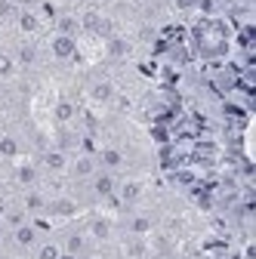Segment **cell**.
I'll list each match as a JSON object with an SVG mask.
<instances>
[{
    "label": "cell",
    "instance_id": "f546056e",
    "mask_svg": "<svg viewBox=\"0 0 256 259\" xmlns=\"http://www.w3.org/2000/svg\"><path fill=\"white\" fill-rule=\"evenodd\" d=\"M87 4H99V0H87Z\"/></svg>",
    "mask_w": 256,
    "mask_h": 259
},
{
    "label": "cell",
    "instance_id": "8992f818",
    "mask_svg": "<svg viewBox=\"0 0 256 259\" xmlns=\"http://www.w3.org/2000/svg\"><path fill=\"white\" fill-rule=\"evenodd\" d=\"M40 28H44V22H40L37 10H31V7H19L16 10V31L22 37H37Z\"/></svg>",
    "mask_w": 256,
    "mask_h": 259
},
{
    "label": "cell",
    "instance_id": "d4e9b609",
    "mask_svg": "<svg viewBox=\"0 0 256 259\" xmlns=\"http://www.w3.org/2000/svg\"><path fill=\"white\" fill-rule=\"evenodd\" d=\"M201 0H173V10L176 13H191V10H198Z\"/></svg>",
    "mask_w": 256,
    "mask_h": 259
},
{
    "label": "cell",
    "instance_id": "484cf974",
    "mask_svg": "<svg viewBox=\"0 0 256 259\" xmlns=\"http://www.w3.org/2000/svg\"><path fill=\"white\" fill-rule=\"evenodd\" d=\"M126 53V44L120 37H108V56H123Z\"/></svg>",
    "mask_w": 256,
    "mask_h": 259
},
{
    "label": "cell",
    "instance_id": "4316f807",
    "mask_svg": "<svg viewBox=\"0 0 256 259\" xmlns=\"http://www.w3.org/2000/svg\"><path fill=\"white\" fill-rule=\"evenodd\" d=\"M59 259H83V256H74V253H65V250H62V253H59Z\"/></svg>",
    "mask_w": 256,
    "mask_h": 259
},
{
    "label": "cell",
    "instance_id": "5b68a950",
    "mask_svg": "<svg viewBox=\"0 0 256 259\" xmlns=\"http://www.w3.org/2000/svg\"><path fill=\"white\" fill-rule=\"evenodd\" d=\"M68 151L65 148H47L44 154H40V160H37V167H40V173L44 176H65L68 173Z\"/></svg>",
    "mask_w": 256,
    "mask_h": 259
},
{
    "label": "cell",
    "instance_id": "ffe728a7",
    "mask_svg": "<svg viewBox=\"0 0 256 259\" xmlns=\"http://www.w3.org/2000/svg\"><path fill=\"white\" fill-rule=\"evenodd\" d=\"M31 253H34V259H59L62 244H59V238H40V244Z\"/></svg>",
    "mask_w": 256,
    "mask_h": 259
},
{
    "label": "cell",
    "instance_id": "30bf717a",
    "mask_svg": "<svg viewBox=\"0 0 256 259\" xmlns=\"http://www.w3.org/2000/svg\"><path fill=\"white\" fill-rule=\"evenodd\" d=\"M40 167L37 164H16L13 167V182L25 191V188H37L40 185Z\"/></svg>",
    "mask_w": 256,
    "mask_h": 259
},
{
    "label": "cell",
    "instance_id": "44dd1931",
    "mask_svg": "<svg viewBox=\"0 0 256 259\" xmlns=\"http://www.w3.org/2000/svg\"><path fill=\"white\" fill-rule=\"evenodd\" d=\"M77 31H80V19H77V16L62 13V16L56 19V34H71V37H77Z\"/></svg>",
    "mask_w": 256,
    "mask_h": 259
},
{
    "label": "cell",
    "instance_id": "4fadbf2b",
    "mask_svg": "<svg viewBox=\"0 0 256 259\" xmlns=\"http://www.w3.org/2000/svg\"><path fill=\"white\" fill-rule=\"evenodd\" d=\"M47 204H50V198H47L40 188H25L19 207H22L28 216H40V213H47Z\"/></svg>",
    "mask_w": 256,
    "mask_h": 259
},
{
    "label": "cell",
    "instance_id": "8fae6325",
    "mask_svg": "<svg viewBox=\"0 0 256 259\" xmlns=\"http://www.w3.org/2000/svg\"><path fill=\"white\" fill-rule=\"evenodd\" d=\"M53 120H56L59 126H68V123L77 120V102L71 99V96H59V99H56V105H53Z\"/></svg>",
    "mask_w": 256,
    "mask_h": 259
},
{
    "label": "cell",
    "instance_id": "9a60e30c",
    "mask_svg": "<svg viewBox=\"0 0 256 259\" xmlns=\"http://www.w3.org/2000/svg\"><path fill=\"white\" fill-rule=\"evenodd\" d=\"M47 213H50V216H59V219H71V216H77V201H74V198H68V194L50 198Z\"/></svg>",
    "mask_w": 256,
    "mask_h": 259
},
{
    "label": "cell",
    "instance_id": "7c38bea8",
    "mask_svg": "<svg viewBox=\"0 0 256 259\" xmlns=\"http://www.w3.org/2000/svg\"><path fill=\"white\" fill-rule=\"evenodd\" d=\"M83 232H87L90 241H108V238L114 235V222H111L108 216H93V219H87Z\"/></svg>",
    "mask_w": 256,
    "mask_h": 259
},
{
    "label": "cell",
    "instance_id": "2e32d148",
    "mask_svg": "<svg viewBox=\"0 0 256 259\" xmlns=\"http://www.w3.org/2000/svg\"><path fill=\"white\" fill-rule=\"evenodd\" d=\"M80 31H93V34H111V22L102 13H83L80 16Z\"/></svg>",
    "mask_w": 256,
    "mask_h": 259
},
{
    "label": "cell",
    "instance_id": "ba28073f",
    "mask_svg": "<svg viewBox=\"0 0 256 259\" xmlns=\"http://www.w3.org/2000/svg\"><path fill=\"white\" fill-rule=\"evenodd\" d=\"M142 194H145V182H142V179H123V182H117L114 198H117L123 207H133V204L142 201Z\"/></svg>",
    "mask_w": 256,
    "mask_h": 259
},
{
    "label": "cell",
    "instance_id": "3957f363",
    "mask_svg": "<svg viewBox=\"0 0 256 259\" xmlns=\"http://www.w3.org/2000/svg\"><path fill=\"white\" fill-rule=\"evenodd\" d=\"M96 170H99V160H96V154H90V151H80V154H74L71 160H68V179L71 182H90L93 176H96Z\"/></svg>",
    "mask_w": 256,
    "mask_h": 259
},
{
    "label": "cell",
    "instance_id": "d6986e66",
    "mask_svg": "<svg viewBox=\"0 0 256 259\" xmlns=\"http://www.w3.org/2000/svg\"><path fill=\"white\" fill-rule=\"evenodd\" d=\"M13 56H16V62H19V68H31V65L37 62V47L31 44V40H22V44L13 50Z\"/></svg>",
    "mask_w": 256,
    "mask_h": 259
},
{
    "label": "cell",
    "instance_id": "7a4b0ae2",
    "mask_svg": "<svg viewBox=\"0 0 256 259\" xmlns=\"http://www.w3.org/2000/svg\"><path fill=\"white\" fill-rule=\"evenodd\" d=\"M117 173L111 170H96V176L87 182L90 185V194H93V201H114V191H117Z\"/></svg>",
    "mask_w": 256,
    "mask_h": 259
},
{
    "label": "cell",
    "instance_id": "277c9868",
    "mask_svg": "<svg viewBox=\"0 0 256 259\" xmlns=\"http://www.w3.org/2000/svg\"><path fill=\"white\" fill-rule=\"evenodd\" d=\"M47 50H50L53 62H59V65L74 62L77 59V37H71V34H56V31H53V37L47 40Z\"/></svg>",
    "mask_w": 256,
    "mask_h": 259
},
{
    "label": "cell",
    "instance_id": "5bb4252c",
    "mask_svg": "<svg viewBox=\"0 0 256 259\" xmlns=\"http://www.w3.org/2000/svg\"><path fill=\"white\" fill-rule=\"evenodd\" d=\"M96 160H99L102 170H111V173H117V170L126 167V154H123L117 145H102V151L96 154Z\"/></svg>",
    "mask_w": 256,
    "mask_h": 259
},
{
    "label": "cell",
    "instance_id": "7402d4cb",
    "mask_svg": "<svg viewBox=\"0 0 256 259\" xmlns=\"http://www.w3.org/2000/svg\"><path fill=\"white\" fill-rule=\"evenodd\" d=\"M25 219H31V216L16 204V207H7V210H4V216H0V225H7V229H16V225H22Z\"/></svg>",
    "mask_w": 256,
    "mask_h": 259
},
{
    "label": "cell",
    "instance_id": "603a6c76",
    "mask_svg": "<svg viewBox=\"0 0 256 259\" xmlns=\"http://www.w3.org/2000/svg\"><path fill=\"white\" fill-rule=\"evenodd\" d=\"M145 253H148V247H145L142 238H136V235L126 238V244H123V256H126V259H142Z\"/></svg>",
    "mask_w": 256,
    "mask_h": 259
},
{
    "label": "cell",
    "instance_id": "e0dca14e",
    "mask_svg": "<svg viewBox=\"0 0 256 259\" xmlns=\"http://www.w3.org/2000/svg\"><path fill=\"white\" fill-rule=\"evenodd\" d=\"M19 62H16V56H13V50H4L0 47V83H13L16 77H19Z\"/></svg>",
    "mask_w": 256,
    "mask_h": 259
},
{
    "label": "cell",
    "instance_id": "52a82bcc",
    "mask_svg": "<svg viewBox=\"0 0 256 259\" xmlns=\"http://www.w3.org/2000/svg\"><path fill=\"white\" fill-rule=\"evenodd\" d=\"M87 96H90L96 105H111V102H114V96H117V87H114L111 77H96V80H90Z\"/></svg>",
    "mask_w": 256,
    "mask_h": 259
},
{
    "label": "cell",
    "instance_id": "ac0fdd59",
    "mask_svg": "<svg viewBox=\"0 0 256 259\" xmlns=\"http://www.w3.org/2000/svg\"><path fill=\"white\" fill-rule=\"evenodd\" d=\"M22 154V142L13 133H0V160H16Z\"/></svg>",
    "mask_w": 256,
    "mask_h": 259
},
{
    "label": "cell",
    "instance_id": "6da1fadb",
    "mask_svg": "<svg viewBox=\"0 0 256 259\" xmlns=\"http://www.w3.org/2000/svg\"><path fill=\"white\" fill-rule=\"evenodd\" d=\"M44 232H40V225L34 219H25L22 225H16V229H10V244L19 250V253H31L37 244H40Z\"/></svg>",
    "mask_w": 256,
    "mask_h": 259
},
{
    "label": "cell",
    "instance_id": "cb8c5ba5",
    "mask_svg": "<svg viewBox=\"0 0 256 259\" xmlns=\"http://www.w3.org/2000/svg\"><path fill=\"white\" fill-rule=\"evenodd\" d=\"M154 229V222L148 219V216H133L130 222H126V232L130 235H136V238H142V235H148Z\"/></svg>",
    "mask_w": 256,
    "mask_h": 259
},
{
    "label": "cell",
    "instance_id": "9c48e42d",
    "mask_svg": "<svg viewBox=\"0 0 256 259\" xmlns=\"http://www.w3.org/2000/svg\"><path fill=\"white\" fill-rule=\"evenodd\" d=\"M59 244H62V250L65 253H74V256H87V250H90V238H87V232L83 229H68L65 235L59 238Z\"/></svg>",
    "mask_w": 256,
    "mask_h": 259
},
{
    "label": "cell",
    "instance_id": "83f0119b",
    "mask_svg": "<svg viewBox=\"0 0 256 259\" xmlns=\"http://www.w3.org/2000/svg\"><path fill=\"white\" fill-rule=\"evenodd\" d=\"M0 247H4V225H0Z\"/></svg>",
    "mask_w": 256,
    "mask_h": 259
},
{
    "label": "cell",
    "instance_id": "f1b7e54d",
    "mask_svg": "<svg viewBox=\"0 0 256 259\" xmlns=\"http://www.w3.org/2000/svg\"><path fill=\"white\" fill-rule=\"evenodd\" d=\"M4 164H7V160H0V176H4Z\"/></svg>",
    "mask_w": 256,
    "mask_h": 259
}]
</instances>
